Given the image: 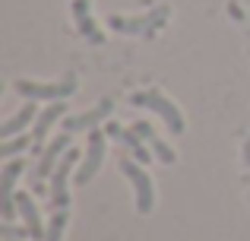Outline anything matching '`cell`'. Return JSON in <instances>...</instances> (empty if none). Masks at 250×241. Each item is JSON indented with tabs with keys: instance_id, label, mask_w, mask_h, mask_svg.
Instances as JSON below:
<instances>
[{
	"instance_id": "obj_8",
	"label": "cell",
	"mask_w": 250,
	"mask_h": 241,
	"mask_svg": "<svg viewBox=\"0 0 250 241\" xmlns=\"http://www.w3.org/2000/svg\"><path fill=\"white\" fill-rule=\"evenodd\" d=\"M111 111H114V102L102 99L95 108H89V111H83V114H67V118H63V133H92Z\"/></svg>"
},
{
	"instance_id": "obj_16",
	"label": "cell",
	"mask_w": 250,
	"mask_h": 241,
	"mask_svg": "<svg viewBox=\"0 0 250 241\" xmlns=\"http://www.w3.org/2000/svg\"><path fill=\"white\" fill-rule=\"evenodd\" d=\"M25 146H29V136H25V133L10 136V140H3V143H0V159H3V162H10L13 155H19Z\"/></svg>"
},
{
	"instance_id": "obj_1",
	"label": "cell",
	"mask_w": 250,
	"mask_h": 241,
	"mask_svg": "<svg viewBox=\"0 0 250 241\" xmlns=\"http://www.w3.org/2000/svg\"><path fill=\"white\" fill-rule=\"evenodd\" d=\"M171 10L168 6H155V10L143 13V16H108V25L114 32H121V35H143V38H152L155 32L162 29V25L168 22Z\"/></svg>"
},
{
	"instance_id": "obj_11",
	"label": "cell",
	"mask_w": 250,
	"mask_h": 241,
	"mask_svg": "<svg viewBox=\"0 0 250 241\" xmlns=\"http://www.w3.org/2000/svg\"><path fill=\"white\" fill-rule=\"evenodd\" d=\"M38 111H42V108H38L32 99H25V105L19 108V111L13 114V118H6L3 124H0V140H10V136L25 133V127H29V124H35Z\"/></svg>"
},
{
	"instance_id": "obj_17",
	"label": "cell",
	"mask_w": 250,
	"mask_h": 241,
	"mask_svg": "<svg viewBox=\"0 0 250 241\" xmlns=\"http://www.w3.org/2000/svg\"><path fill=\"white\" fill-rule=\"evenodd\" d=\"M67 222H70V213H51L44 241H63V229H67Z\"/></svg>"
},
{
	"instance_id": "obj_6",
	"label": "cell",
	"mask_w": 250,
	"mask_h": 241,
	"mask_svg": "<svg viewBox=\"0 0 250 241\" xmlns=\"http://www.w3.org/2000/svg\"><path fill=\"white\" fill-rule=\"evenodd\" d=\"M25 172V162L22 159H10L3 165V172H0V216H3V222H13V219L19 216L16 210V181L19 175Z\"/></svg>"
},
{
	"instance_id": "obj_12",
	"label": "cell",
	"mask_w": 250,
	"mask_h": 241,
	"mask_svg": "<svg viewBox=\"0 0 250 241\" xmlns=\"http://www.w3.org/2000/svg\"><path fill=\"white\" fill-rule=\"evenodd\" d=\"M73 22H76V32H80L83 38H89L92 44L104 42L102 29L95 25V16L89 13V0H73Z\"/></svg>"
},
{
	"instance_id": "obj_13",
	"label": "cell",
	"mask_w": 250,
	"mask_h": 241,
	"mask_svg": "<svg viewBox=\"0 0 250 241\" xmlns=\"http://www.w3.org/2000/svg\"><path fill=\"white\" fill-rule=\"evenodd\" d=\"M133 130H136V133H140L143 140L149 143V149L155 153V159H159L162 165H171V162L177 159V153H174V149L168 146L165 140H162L159 133H155V130H152V124H146V121H133Z\"/></svg>"
},
{
	"instance_id": "obj_7",
	"label": "cell",
	"mask_w": 250,
	"mask_h": 241,
	"mask_svg": "<svg viewBox=\"0 0 250 241\" xmlns=\"http://www.w3.org/2000/svg\"><path fill=\"white\" fill-rule=\"evenodd\" d=\"M76 165V149H70L67 155L61 159V165L54 168V175H51V210L54 213H70V191H67V181H70V172H73Z\"/></svg>"
},
{
	"instance_id": "obj_18",
	"label": "cell",
	"mask_w": 250,
	"mask_h": 241,
	"mask_svg": "<svg viewBox=\"0 0 250 241\" xmlns=\"http://www.w3.org/2000/svg\"><path fill=\"white\" fill-rule=\"evenodd\" d=\"M0 238H3V241H22V238H29V229H25V225L16 229L13 222H3V225H0Z\"/></svg>"
},
{
	"instance_id": "obj_3",
	"label": "cell",
	"mask_w": 250,
	"mask_h": 241,
	"mask_svg": "<svg viewBox=\"0 0 250 241\" xmlns=\"http://www.w3.org/2000/svg\"><path fill=\"white\" fill-rule=\"evenodd\" d=\"M130 102L140 105V108H149L152 114H159V118L168 124L171 133H184V114H181V108H177L171 99H165L159 89H143V92H133V95H130Z\"/></svg>"
},
{
	"instance_id": "obj_14",
	"label": "cell",
	"mask_w": 250,
	"mask_h": 241,
	"mask_svg": "<svg viewBox=\"0 0 250 241\" xmlns=\"http://www.w3.org/2000/svg\"><path fill=\"white\" fill-rule=\"evenodd\" d=\"M63 118H67V105H63V102H48V105L38 111L35 124H32V136H35V140H44V136L51 133V127Z\"/></svg>"
},
{
	"instance_id": "obj_19",
	"label": "cell",
	"mask_w": 250,
	"mask_h": 241,
	"mask_svg": "<svg viewBox=\"0 0 250 241\" xmlns=\"http://www.w3.org/2000/svg\"><path fill=\"white\" fill-rule=\"evenodd\" d=\"M104 133H108V136H121V133H124V127H121L117 121H111L108 127H104Z\"/></svg>"
},
{
	"instance_id": "obj_4",
	"label": "cell",
	"mask_w": 250,
	"mask_h": 241,
	"mask_svg": "<svg viewBox=\"0 0 250 241\" xmlns=\"http://www.w3.org/2000/svg\"><path fill=\"white\" fill-rule=\"evenodd\" d=\"M140 165L143 162L127 159V155L121 159V172L127 175V181L133 184V194H136V210L146 216V213H152V206H155V184H152V178H149V172L140 168Z\"/></svg>"
},
{
	"instance_id": "obj_10",
	"label": "cell",
	"mask_w": 250,
	"mask_h": 241,
	"mask_svg": "<svg viewBox=\"0 0 250 241\" xmlns=\"http://www.w3.org/2000/svg\"><path fill=\"white\" fill-rule=\"evenodd\" d=\"M16 210H19V216H22V225L29 229V238L32 241H44L48 229H44V222H42V213H38V206H35V197L25 194V191H16Z\"/></svg>"
},
{
	"instance_id": "obj_2",
	"label": "cell",
	"mask_w": 250,
	"mask_h": 241,
	"mask_svg": "<svg viewBox=\"0 0 250 241\" xmlns=\"http://www.w3.org/2000/svg\"><path fill=\"white\" fill-rule=\"evenodd\" d=\"M22 99H32V102H63L67 95L76 92V73H67L63 80L57 83H35V80H16L13 83Z\"/></svg>"
},
{
	"instance_id": "obj_5",
	"label": "cell",
	"mask_w": 250,
	"mask_h": 241,
	"mask_svg": "<svg viewBox=\"0 0 250 241\" xmlns=\"http://www.w3.org/2000/svg\"><path fill=\"white\" fill-rule=\"evenodd\" d=\"M108 153V133L102 127H95L89 133V146H85V155H83V165L76 168V184L85 187L98 172H102V159Z\"/></svg>"
},
{
	"instance_id": "obj_15",
	"label": "cell",
	"mask_w": 250,
	"mask_h": 241,
	"mask_svg": "<svg viewBox=\"0 0 250 241\" xmlns=\"http://www.w3.org/2000/svg\"><path fill=\"white\" fill-rule=\"evenodd\" d=\"M121 143L127 146V153L133 155L136 162H143V165H146V162H149V155H152V149H149V143L143 140V136L136 133L133 127H130V130H124V133H121Z\"/></svg>"
},
{
	"instance_id": "obj_20",
	"label": "cell",
	"mask_w": 250,
	"mask_h": 241,
	"mask_svg": "<svg viewBox=\"0 0 250 241\" xmlns=\"http://www.w3.org/2000/svg\"><path fill=\"white\" fill-rule=\"evenodd\" d=\"M244 162H247V165H250V140L244 143Z\"/></svg>"
},
{
	"instance_id": "obj_9",
	"label": "cell",
	"mask_w": 250,
	"mask_h": 241,
	"mask_svg": "<svg viewBox=\"0 0 250 241\" xmlns=\"http://www.w3.org/2000/svg\"><path fill=\"white\" fill-rule=\"evenodd\" d=\"M70 136H73V133H61V136H54V140H51V146H44L42 159H38L35 172H32L35 184H42L44 178H51V175H54V168L61 165V159L70 153Z\"/></svg>"
}]
</instances>
